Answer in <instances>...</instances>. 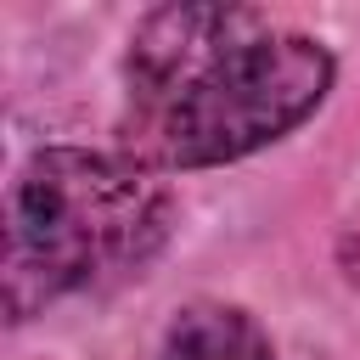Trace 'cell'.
I'll list each match as a JSON object with an SVG mask.
<instances>
[{
    "label": "cell",
    "instance_id": "6da1fadb",
    "mask_svg": "<svg viewBox=\"0 0 360 360\" xmlns=\"http://www.w3.org/2000/svg\"><path fill=\"white\" fill-rule=\"evenodd\" d=\"M332 84L321 39L242 6H163L129 39L124 146L141 169H208L304 124Z\"/></svg>",
    "mask_w": 360,
    "mask_h": 360
},
{
    "label": "cell",
    "instance_id": "7a4b0ae2",
    "mask_svg": "<svg viewBox=\"0 0 360 360\" xmlns=\"http://www.w3.org/2000/svg\"><path fill=\"white\" fill-rule=\"evenodd\" d=\"M163 219L169 197L141 163L79 146L34 152L6 202V309L22 321L45 298L141 264Z\"/></svg>",
    "mask_w": 360,
    "mask_h": 360
},
{
    "label": "cell",
    "instance_id": "3957f363",
    "mask_svg": "<svg viewBox=\"0 0 360 360\" xmlns=\"http://www.w3.org/2000/svg\"><path fill=\"white\" fill-rule=\"evenodd\" d=\"M141 360H276L270 338L225 304H191L174 309V321L158 332V343Z\"/></svg>",
    "mask_w": 360,
    "mask_h": 360
}]
</instances>
